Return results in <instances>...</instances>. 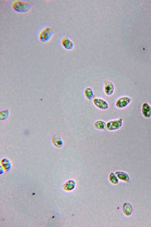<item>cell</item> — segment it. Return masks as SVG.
<instances>
[{"label":"cell","instance_id":"30bf717a","mask_svg":"<svg viewBox=\"0 0 151 227\" xmlns=\"http://www.w3.org/2000/svg\"><path fill=\"white\" fill-rule=\"evenodd\" d=\"M122 209L124 214L128 216H131L133 212L132 206L129 203H124Z\"/></svg>","mask_w":151,"mask_h":227},{"label":"cell","instance_id":"3957f363","mask_svg":"<svg viewBox=\"0 0 151 227\" xmlns=\"http://www.w3.org/2000/svg\"><path fill=\"white\" fill-rule=\"evenodd\" d=\"M93 103L98 108L103 110H107L109 106L106 101L101 98H96L94 99Z\"/></svg>","mask_w":151,"mask_h":227},{"label":"cell","instance_id":"8992f818","mask_svg":"<svg viewBox=\"0 0 151 227\" xmlns=\"http://www.w3.org/2000/svg\"><path fill=\"white\" fill-rule=\"evenodd\" d=\"M103 82L105 84L104 90L106 94L109 96L112 95L115 91L114 85L111 82L108 80H104Z\"/></svg>","mask_w":151,"mask_h":227},{"label":"cell","instance_id":"7c38bea8","mask_svg":"<svg viewBox=\"0 0 151 227\" xmlns=\"http://www.w3.org/2000/svg\"><path fill=\"white\" fill-rule=\"evenodd\" d=\"M116 173L120 179L127 183L129 182L130 177L129 175L127 173L122 171H118Z\"/></svg>","mask_w":151,"mask_h":227},{"label":"cell","instance_id":"5b68a950","mask_svg":"<svg viewBox=\"0 0 151 227\" xmlns=\"http://www.w3.org/2000/svg\"><path fill=\"white\" fill-rule=\"evenodd\" d=\"M131 99L128 97H122L119 99L116 103L118 108L122 109L127 107L131 103Z\"/></svg>","mask_w":151,"mask_h":227},{"label":"cell","instance_id":"7a4b0ae2","mask_svg":"<svg viewBox=\"0 0 151 227\" xmlns=\"http://www.w3.org/2000/svg\"><path fill=\"white\" fill-rule=\"evenodd\" d=\"M56 32L55 29L51 27H46L40 32L38 38L43 43H47L51 40Z\"/></svg>","mask_w":151,"mask_h":227},{"label":"cell","instance_id":"8fae6325","mask_svg":"<svg viewBox=\"0 0 151 227\" xmlns=\"http://www.w3.org/2000/svg\"><path fill=\"white\" fill-rule=\"evenodd\" d=\"M94 126L95 128L99 130H106L107 124L106 122L102 121H98L96 122Z\"/></svg>","mask_w":151,"mask_h":227},{"label":"cell","instance_id":"ba28073f","mask_svg":"<svg viewBox=\"0 0 151 227\" xmlns=\"http://www.w3.org/2000/svg\"><path fill=\"white\" fill-rule=\"evenodd\" d=\"M142 112L143 116L146 118H148L151 116V107L147 103H144L143 105Z\"/></svg>","mask_w":151,"mask_h":227},{"label":"cell","instance_id":"52a82bcc","mask_svg":"<svg viewBox=\"0 0 151 227\" xmlns=\"http://www.w3.org/2000/svg\"><path fill=\"white\" fill-rule=\"evenodd\" d=\"M62 44L63 47L68 50H71L74 47V44L72 41L66 35H64L61 40Z\"/></svg>","mask_w":151,"mask_h":227},{"label":"cell","instance_id":"277c9868","mask_svg":"<svg viewBox=\"0 0 151 227\" xmlns=\"http://www.w3.org/2000/svg\"><path fill=\"white\" fill-rule=\"evenodd\" d=\"M122 124V119H120L117 120L109 121L107 124V128L109 131H114L120 129Z\"/></svg>","mask_w":151,"mask_h":227},{"label":"cell","instance_id":"5bb4252c","mask_svg":"<svg viewBox=\"0 0 151 227\" xmlns=\"http://www.w3.org/2000/svg\"><path fill=\"white\" fill-rule=\"evenodd\" d=\"M9 112L7 110L1 112V119L2 120L8 118L9 115Z\"/></svg>","mask_w":151,"mask_h":227},{"label":"cell","instance_id":"9c48e42d","mask_svg":"<svg viewBox=\"0 0 151 227\" xmlns=\"http://www.w3.org/2000/svg\"><path fill=\"white\" fill-rule=\"evenodd\" d=\"M52 142L54 145L58 148H61L63 145V141L59 134L55 135L52 139Z\"/></svg>","mask_w":151,"mask_h":227},{"label":"cell","instance_id":"4fadbf2b","mask_svg":"<svg viewBox=\"0 0 151 227\" xmlns=\"http://www.w3.org/2000/svg\"><path fill=\"white\" fill-rule=\"evenodd\" d=\"M85 94L86 98L88 100H91L94 96V91L91 88L88 87L85 89Z\"/></svg>","mask_w":151,"mask_h":227},{"label":"cell","instance_id":"6da1fadb","mask_svg":"<svg viewBox=\"0 0 151 227\" xmlns=\"http://www.w3.org/2000/svg\"><path fill=\"white\" fill-rule=\"evenodd\" d=\"M32 6V4L29 2L21 1H14L11 4V7L15 11L22 14L27 13L30 12Z\"/></svg>","mask_w":151,"mask_h":227}]
</instances>
